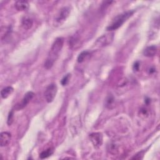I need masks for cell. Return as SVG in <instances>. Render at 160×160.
Returning <instances> with one entry per match:
<instances>
[{"mask_svg": "<svg viewBox=\"0 0 160 160\" xmlns=\"http://www.w3.org/2000/svg\"><path fill=\"white\" fill-rule=\"evenodd\" d=\"M11 139V134L8 132H2L0 136V144L1 147L8 146Z\"/></svg>", "mask_w": 160, "mask_h": 160, "instance_id": "obj_8", "label": "cell"}, {"mask_svg": "<svg viewBox=\"0 0 160 160\" xmlns=\"http://www.w3.org/2000/svg\"><path fill=\"white\" fill-rule=\"evenodd\" d=\"M114 98L112 96H109L107 99H106V106L110 108L111 106L113 105V103H114Z\"/></svg>", "mask_w": 160, "mask_h": 160, "instance_id": "obj_17", "label": "cell"}, {"mask_svg": "<svg viewBox=\"0 0 160 160\" xmlns=\"http://www.w3.org/2000/svg\"><path fill=\"white\" fill-rule=\"evenodd\" d=\"M64 44V38L62 37L57 38L52 44L48 58L44 62V67L47 69L52 68L54 63L59 57V54Z\"/></svg>", "mask_w": 160, "mask_h": 160, "instance_id": "obj_1", "label": "cell"}, {"mask_svg": "<svg viewBox=\"0 0 160 160\" xmlns=\"http://www.w3.org/2000/svg\"><path fill=\"white\" fill-rule=\"evenodd\" d=\"M114 39V33H108L106 34H103L102 36L98 38L95 43L94 46L96 48H102L106 46L109 45L112 42Z\"/></svg>", "mask_w": 160, "mask_h": 160, "instance_id": "obj_3", "label": "cell"}, {"mask_svg": "<svg viewBox=\"0 0 160 160\" xmlns=\"http://www.w3.org/2000/svg\"><path fill=\"white\" fill-rule=\"evenodd\" d=\"M70 13V9L68 7H64L61 9L59 14L54 19V26H61L67 19Z\"/></svg>", "mask_w": 160, "mask_h": 160, "instance_id": "obj_5", "label": "cell"}, {"mask_svg": "<svg viewBox=\"0 0 160 160\" xmlns=\"http://www.w3.org/2000/svg\"><path fill=\"white\" fill-rule=\"evenodd\" d=\"M69 45L71 49H76L78 48L81 46V42H80L79 38L77 35H74V36H72L69 40Z\"/></svg>", "mask_w": 160, "mask_h": 160, "instance_id": "obj_10", "label": "cell"}, {"mask_svg": "<svg viewBox=\"0 0 160 160\" xmlns=\"http://www.w3.org/2000/svg\"><path fill=\"white\" fill-rule=\"evenodd\" d=\"M14 91V89L11 86H7L3 88L1 91V95L2 98L6 99L8 96H9Z\"/></svg>", "mask_w": 160, "mask_h": 160, "instance_id": "obj_13", "label": "cell"}, {"mask_svg": "<svg viewBox=\"0 0 160 160\" xmlns=\"http://www.w3.org/2000/svg\"><path fill=\"white\" fill-rule=\"evenodd\" d=\"M91 55V52L88 51H84L82 52H81L77 59V61L79 63H81L82 62H84L86 59L89 58V57Z\"/></svg>", "mask_w": 160, "mask_h": 160, "instance_id": "obj_14", "label": "cell"}, {"mask_svg": "<svg viewBox=\"0 0 160 160\" xmlns=\"http://www.w3.org/2000/svg\"><path fill=\"white\" fill-rule=\"evenodd\" d=\"M14 119V110H11L8 114V119H7V124L8 126H11L13 122Z\"/></svg>", "mask_w": 160, "mask_h": 160, "instance_id": "obj_16", "label": "cell"}, {"mask_svg": "<svg viewBox=\"0 0 160 160\" xmlns=\"http://www.w3.org/2000/svg\"><path fill=\"white\" fill-rule=\"evenodd\" d=\"M139 62H136L134 64V66H133V68L134 69H135L136 71H138L139 70Z\"/></svg>", "mask_w": 160, "mask_h": 160, "instance_id": "obj_21", "label": "cell"}, {"mask_svg": "<svg viewBox=\"0 0 160 160\" xmlns=\"http://www.w3.org/2000/svg\"><path fill=\"white\" fill-rule=\"evenodd\" d=\"M58 88L55 83H51L46 89L44 92V97L48 102H51L57 93Z\"/></svg>", "mask_w": 160, "mask_h": 160, "instance_id": "obj_4", "label": "cell"}, {"mask_svg": "<svg viewBox=\"0 0 160 160\" xmlns=\"http://www.w3.org/2000/svg\"><path fill=\"white\" fill-rule=\"evenodd\" d=\"M134 12V11H129L116 16L115 18L112 20L111 24L107 27L106 29L108 31L116 30L133 14Z\"/></svg>", "mask_w": 160, "mask_h": 160, "instance_id": "obj_2", "label": "cell"}, {"mask_svg": "<svg viewBox=\"0 0 160 160\" xmlns=\"http://www.w3.org/2000/svg\"><path fill=\"white\" fill-rule=\"evenodd\" d=\"M143 153H144V151L139 152L137 153L136 155H134L131 159H141L142 158Z\"/></svg>", "mask_w": 160, "mask_h": 160, "instance_id": "obj_19", "label": "cell"}, {"mask_svg": "<svg viewBox=\"0 0 160 160\" xmlns=\"http://www.w3.org/2000/svg\"><path fill=\"white\" fill-rule=\"evenodd\" d=\"M90 141L95 148H99L103 142V136L101 132H93L89 135Z\"/></svg>", "mask_w": 160, "mask_h": 160, "instance_id": "obj_7", "label": "cell"}, {"mask_svg": "<svg viewBox=\"0 0 160 160\" xmlns=\"http://www.w3.org/2000/svg\"><path fill=\"white\" fill-rule=\"evenodd\" d=\"M22 26L25 29H29L32 26L33 21L31 18L29 17H24L22 19Z\"/></svg>", "mask_w": 160, "mask_h": 160, "instance_id": "obj_12", "label": "cell"}, {"mask_svg": "<svg viewBox=\"0 0 160 160\" xmlns=\"http://www.w3.org/2000/svg\"><path fill=\"white\" fill-rule=\"evenodd\" d=\"M70 77H71V74H67L65 76H64V78L61 81V84L62 86H66L68 83L69 80L70 79Z\"/></svg>", "mask_w": 160, "mask_h": 160, "instance_id": "obj_18", "label": "cell"}, {"mask_svg": "<svg viewBox=\"0 0 160 160\" xmlns=\"http://www.w3.org/2000/svg\"><path fill=\"white\" fill-rule=\"evenodd\" d=\"M14 7L19 11H24L28 9L29 2L27 1H17L14 4Z\"/></svg>", "mask_w": 160, "mask_h": 160, "instance_id": "obj_9", "label": "cell"}, {"mask_svg": "<svg viewBox=\"0 0 160 160\" xmlns=\"http://www.w3.org/2000/svg\"><path fill=\"white\" fill-rule=\"evenodd\" d=\"M140 114H141V116H148V110L146 108H141L140 109Z\"/></svg>", "mask_w": 160, "mask_h": 160, "instance_id": "obj_20", "label": "cell"}, {"mask_svg": "<svg viewBox=\"0 0 160 160\" xmlns=\"http://www.w3.org/2000/svg\"><path fill=\"white\" fill-rule=\"evenodd\" d=\"M158 49L156 46H148L143 51V54L146 57H152L156 55L157 53Z\"/></svg>", "mask_w": 160, "mask_h": 160, "instance_id": "obj_11", "label": "cell"}, {"mask_svg": "<svg viewBox=\"0 0 160 160\" xmlns=\"http://www.w3.org/2000/svg\"><path fill=\"white\" fill-rule=\"evenodd\" d=\"M53 152H54V149L52 148H49L47 149L46 150L41 152V154H39V158L41 159L46 158L50 156L51 154H52Z\"/></svg>", "mask_w": 160, "mask_h": 160, "instance_id": "obj_15", "label": "cell"}, {"mask_svg": "<svg viewBox=\"0 0 160 160\" xmlns=\"http://www.w3.org/2000/svg\"><path fill=\"white\" fill-rule=\"evenodd\" d=\"M34 93L33 92L29 91V92H26L24 96L23 97V98L22 99L21 101L20 102L16 104V105H14V106L13 108L14 109L15 111H19V110L23 109L31 101V99L34 98Z\"/></svg>", "mask_w": 160, "mask_h": 160, "instance_id": "obj_6", "label": "cell"}]
</instances>
